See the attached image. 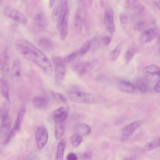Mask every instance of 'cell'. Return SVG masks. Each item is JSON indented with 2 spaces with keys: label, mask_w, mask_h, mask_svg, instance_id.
I'll list each match as a JSON object with an SVG mask.
<instances>
[{
  "label": "cell",
  "mask_w": 160,
  "mask_h": 160,
  "mask_svg": "<svg viewBox=\"0 0 160 160\" xmlns=\"http://www.w3.org/2000/svg\"><path fill=\"white\" fill-rule=\"evenodd\" d=\"M15 46L18 51L27 60L35 63L47 75L53 72L51 62L41 51L31 42L23 39L16 40Z\"/></svg>",
  "instance_id": "1"
},
{
  "label": "cell",
  "mask_w": 160,
  "mask_h": 160,
  "mask_svg": "<svg viewBox=\"0 0 160 160\" xmlns=\"http://www.w3.org/2000/svg\"><path fill=\"white\" fill-rule=\"evenodd\" d=\"M60 2L61 6V12L57 23L61 38L64 40L66 38L68 33L70 9L68 1H61Z\"/></svg>",
  "instance_id": "2"
},
{
  "label": "cell",
  "mask_w": 160,
  "mask_h": 160,
  "mask_svg": "<svg viewBox=\"0 0 160 160\" xmlns=\"http://www.w3.org/2000/svg\"><path fill=\"white\" fill-rule=\"evenodd\" d=\"M67 94L72 101L78 104L91 103L95 100L94 95L81 91L71 89L68 90Z\"/></svg>",
  "instance_id": "3"
},
{
  "label": "cell",
  "mask_w": 160,
  "mask_h": 160,
  "mask_svg": "<svg viewBox=\"0 0 160 160\" xmlns=\"http://www.w3.org/2000/svg\"><path fill=\"white\" fill-rule=\"evenodd\" d=\"M53 62L54 66L55 83L56 85H59L62 83L65 76V63L64 58L60 56L54 58Z\"/></svg>",
  "instance_id": "4"
},
{
  "label": "cell",
  "mask_w": 160,
  "mask_h": 160,
  "mask_svg": "<svg viewBox=\"0 0 160 160\" xmlns=\"http://www.w3.org/2000/svg\"><path fill=\"white\" fill-rule=\"evenodd\" d=\"M143 75L148 82L155 83L160 78V68L154 65L147 66L144 68Z\"/></svg>",
  "instance_id": "5"
},
{
  "label": "cell",
  "mask_w": 160,
  "mask_h": 160,
  "mask_svg": "<svg viewBox=\"0 0 160 160\" xmlns=\"http://www.w3.org/2000/svg\"><path fill=\"white\" fill-rule=\"evenodd\" d=\"M4 13L9 18L20 24L25 25L27 23V19L26 17L19 10L7 7L4 10Z\"/></svg>",
  "instance_id": "6"
},
{
  "label": "cell",
  "mask_w": 160,
  "mask_h": 160,
  "mask_svg": "<svg viewBox=\"0 0 160 160\" xmlns=\"http://www.w3.org/2000/svg\"><path fill=\"white\" fill-rule=\"evenodd\" d=\"M49 137L48 130L43 126H40L37 129L36 134V139L37 147L39 150H41L46 144Z\"/></svg>",
  "instance_id": "7"
},
{
  "label": "cell",
  "mask_w": 160,
  "mask_h": 160,
  "mask_svg": "<svg viewBox=\"0 0 160 160\" xmlns=\"http://www.w3.org/2000/svg\"><path fill=\"white\" fill-rule=\"evenodd\" d=\"M104 23L106 28L109 33H112L115 32L116 28L114 22L113 11L111 7L109 6L105 8Z\"/></svg>",
  "instance_id": "8"
},
{
  "label": "cell",
  "mask_w": 160,
  "mask_h": 160,
  "mask_svg": "<svg viewBox=\"0 0 160 160\" xmlns=\"http://www.w3.org/2000/svg\"><path fill=\"white\" fill-rule=\"evenodd\" d=\"M9 47L6 45L2 51L0 61L1 74L4 76H6L9 71Z\"/></svg>",
  "instance_id": "9"
},
{
  "label": "cell",
  "mask_w": 160,
  "mask_h": 160,
  "mask_svg": "<svg viewBox=\"0 0 160 160\" xmlns=\"http://www.w3.org/2000/svg\"><path fill=\"white\" fill-rule=\"evenodd\" d=\"M26 109L23 107L20 108L18 114L14 127L11 129L8 135L9 137L12 139L16 134L19 131L23 119L24 117Z\"/></svg>",
  "instance_id": "10"
},
{
  "label": "cell",
  "mask_w": 160,
  "mask_h": 160,
  "mask_svg": "<svg viewBox=\"0 0 160 160\" xmlns=\"http://www.w3.org/2000/svg\"><path fill=\"white\" fill-rule=\"evenodd\" d=\"M142 123L141 120L134 122L126 126L123 130L120 140L122 142L127 141Z\"/></svg>",
  "instance_id": "11"
},
{
  "label": "cell",
  "mask_w": 160,
  "mask_h": 160,
  "mask_svg": "<svg viewBox=\"0 0 160 160\" xmlns=\"http://www.w3.org/2000/svg\"><path fill=\"white\" fill-rule=\"evenodd\" d=\"M21 63L18 59L15 60L11 68L10 75L11 78L15 82L19 81L21 77Z\"/></svg>",
  "instance_id": "12"
},
{
  "label": "cell",
  "mask_w": 160,
  "mask_h": 160,
  "mask_svg": "<svg viewBox=\"0 0 160 160\" xmlns=\"http://www.w3.org/2000/svg\"><path fill=\"white\" fill-rule=\"evenodd\" d=\"M55 124V136L57 140H60L65 131V123L66 121L58 118H54Z\"/></svg>",
  "instance_id": "13"
},
{
  "label": "cell",
  "mask_w": 160,
  "mask_h": 160,
  "mask_svg": "<svg viewBox=\"0 0 160 160\" xmlns=\"http://www.w3.org/2000/svg\"><path fill=\"white\" fill-rule=\"evenodd\" d=\"M158 33V31L155 28L147 29L141 34L140 38V41L142 43L150 42L156 37Z\"/></svg>",
  "instance_id": "14"
},
{
  "label": "cell",
  "mask_w": 160,
  "mask_h": 160,
  "mask_svg": "<svg viewBox=\"0 0 160 160\" xmlns=\"http://www.w3.org/2000/svg\"><path fill=\"white\" fill-rule=\"evenodd\" d=\"M93 62H88L77 63L74 66V69L80 75H84L94 67Z\"/></svg>",
  "instance_id": "15"
},
{
  "label": "cell",
  "mask_w": 160,
  "mask_h": 160,
  "mask_svg": "<svg viewBox=\"0 0 160 160\" xmlns=\"http://www.w3.org/2000/svg\"><path fill=\"white\" fill-rule=\"evenodd\" d=\"M1 137H6L10 130L12 119L9 116L1 120Z\"/></svg>",
  "instance_id": "16"
},
{
  "label": "cell",
  "mask_w": 160,
  "mask_h": 160,
  "mask_svg": "<svg viewBox=\"0 0 160 160\" xmlns=\"http://www.w3.org/2000/svg\"><path fill=\"white\" fill-rule=\"evenodd\" d=\"M33 104L35 108L42 110L47 108L48 102L47 100L44 97L37 96L33 98Z\"/></svg>",
  "instance_id": "17"
},
{
  "label": "cell",
  "mask_w": 160,
  "mask_h": 160,
  "mask_svg": "<svg viewBox=\"0 0 160 160\" xmlns=\"http://www.w3.org/2000/svg\"><path fill=\"white\" fill-rule=\"evenodd\" d=\"M82 12L81 9L77 10L74 17V27L76 31L78 33L82 31L83 27L84 19Z\"/></svg>",
  "instance_id": "18"
},
{
  "label": "cell",
  "mask_w": 160,
  "mask_h": 160,
  "mask_svg": "<svg viewBox=\"0 0 160 160\" xmlns=\"http://www.w3.org/2000/svg\"><path fill=\"white\" fill-rule=\"evenodd\" d=\"M118 87L120 89L124 92L129 93L134 92L135 88L134 85L130 82L126 80H121L119 82Z\"/></svg>",
  "instance_id": "19"
},
{
  "label": "cell",
  "mask_w": 160,
  "mask_h": 160,
  "mask_svg": "<svg viewBox=\"0 0 160 160\" xmlns=\"http://www.w3.org/2000/svg\"><path fill=\"white\" fill-rule=\"evenodd\" d=\"M66 143L65 138L62 139L59 142L57 148L55 160H63Z\"/></svg>",
  "instance_id": "20"
},
{
  "label": "cell",
  "mask_w": 160,
  "mask_h": 160,
  "mask_svg": "<svg viewBox=\"0 0 160 160\" xmlns=\"http://www.w3.org/2000/svg\"><path fill=\"white\" fill-rule=\"evenodd\" d=\"M1 94L8 101L10 100L9 88V84L6 80L1 78L0 82Z\"/></svg>",
  "instance_id": "21"
},
{
  "label": "cell",
  "mask_w": 160,
  "mask_h": 160,
  "mask_svg": "<svg viewBox=\"0 0 160 160\" xmlns=\"http://www.w3.org/2000/svg\"><path fill=\"white\" fill-rule=\"evenodd\" d=\"M137 88L143 93H145L149 89L148 82L144 78L140 77L137 78L135 82Z\"/></svg>",
  "instance_id": "22"
},
{
  "label": "cell",
  "mask_w": 160,
  "mask_h": 160,
  "mask_svg": "<svg viewBox=\"0 0 160 160\" xmlns=\"http://www.w3.org/2000/svg\"><path fill=\"white\" fill-rule=\"evenodd\" d=\"M38 43L40 46L44 50L50 51L54 47V44L52 41L47 38H40Z\"/></svg>",
  "instance_id": "23"
},
{
  "label": "cell",
  "mask_w": 160,
  "mask_h": 160,
  "mask_svg": "<svg viewBox=\"0 0 160 160\" xmlns=\"http://www.w3.org/2000/svg\"><path fill=\"white\" fill-rule=\"evenodd\" d=\"M34 22L36 27L40 30L44 29L46 25L45 17L41 13H38L35 16Z\"/></svg>",
  "instance_id": "24"
},
{
  "label": "cell",
  "mask_w": 160,
  "mask_h": 160,
  "mask_svg": "<svg viewBox=\"0 0 160 160\" xmlns=\"http://www.w3.org/2000/svg\"><path fill=\"white\" fill-rule=\"evenodd\" d=\"M76 130L79 134L85 136L89 135L91 132V129L89 126L83 123H79L76 126Z\"/></svg>",
  "instance_id": "25"
},
{
  "label": "cell",
  "mask_w": 160,
  "mask_h": 160,
  "mask_svg": "<svg viewBox=\"0 0 160 160\" xmlns=\"http://www.w3.org/2000/svg\"><path fill=\"white\" fill-rule=\"evenodd\" d=\"M122 43H120L113 50L109 53V56L110 60L113 61H116L120 54L122 48Z\"/></svg>",
  "instance_id": "26"
},
{
  "label": "cell",
  "mask_w": 160,
  "mask_h": 160,
  "mask_svg": "<svg viewBox=\"0 0 160 160\" xmlns=\"http://www.w3.org/2000/svg\"><path fill=\"white\" fill-rule=\"evenodd\" d=\"M91 42V49L93 50H97L105 47L103 37L96 38Z\"/></svg>",
  "instance_id": "27"
},
{
  "label": "cell",
  "mask_w": 160,
  "mask_h": 160,
  "mask_svg": "<svg viewBox=\"0 0 160 160\" xmlns=\"http://www.w3.org/2000/svg\"><path fill=\"white\" fill-rule=\"evenodd\" d=\"M120 19L122 24L127 25L133 21L134 16L132 14L129 13L123 12L120 15Z\"/></svg>",
  "instance_id": "28"
},
{
  "label": "cell",
  "mask_w": 160,
  "mask_h": 160,
  "mask_svg": "<svg viewBox=\"0 0 160 160\" xmlns=\"http://www.w3.org/2000/svg\"><path fill=\"white\" fill-rule=\"evenodd\" d=\"M148 26L147 22L144 20H141L137 22L135 24L134 28L137 31L144 32Z\"/></svg>",
  "instance_id": "29"
},
{
  "label": "cell",
  "mask_w": 160,
  "mask_h": 160,
  "mask_svg": "<svg viewBox=\"0 0 160 160\" xmlns=\"http://www.w3.org/2000/svg\"><path fill=\"white\" fill-rule=\"evenodd\" d=\"M71 141L72 145L76 147L81 144L83 141V139L81 134L77 133L71 136Z\"/></svg>",
  "instance_id": "30"
},
{
  "label": "cell",
  "mask_w": 160,
  "mask_h": 160,
  "mask_svg": "<svg viewBox=\"0 0 160 160\" xmlns=\"http://www.w3.org/2000/svg\"><path fill=\"white\" fill-rule=\"evenodd\" d=\"M61 12V6L60 2L53 9L52 14V18L54 22H57Z\"/></svg>",
  "instance_id": "31"
},
{
  "label": "cell",
  "mask_w": 160,
  "mask_h": 160,
  "mask_svg": "<svg viewBox=\"0 0 160 160\" xmlns=\"http://www.w3.org/2000/svg\"><path fill=\"white\" fill-rule=\"evenodd\" d=\"M159 147L158 139L147 143L144 148V150L147 151Z\"/></svg>",
  "instance_id": "32"
},
{
  "label": "cell",
  "mask_w": 160,
  "mask_h": 160,
  "mask_svg": "<svg viewBox=\"0 0 160 160\" xmlns=\"http://www.w3.org/2000/svg\"><path fill=\"white\" fill-rule=\"evenodd\" d=\"M51 94L54 99L58 102L65 103L67 101V99L66 97L61 94L52 91L51 93Z\"/></svg>",
  "instance_id": "33"
},
{
  "label": "cell",
  "mask_w": 160,
  "mask_h": 160,
  "mask_svg": "<svg viewBox=\"0 0 160 160\" xmlns=\"http://www.w3.org/2000/svg\"><path fill=\"white\" fill-rule=\"evenodd\" d=\"M135 54V50L132 49L128 50L126 53L125 56V60L126 63H129L133 59Z\"/></svg>",
  "instance_id": "34"
},
{
  "label": "cell",
  "mask_w": 160,
  "mask_h": 160,
  "mask_svg": "<svg viewBox=\"0 0 160 160\" xmlns=\"http://www.w3.org/2000/svg\"><path fill=\"white\" fill-rule=\"evenodd\" d=\"M91 41L89 40L86 41L80 49V53L82 55L85 54L91 49Z\"/></svg>",
  "instance_id": "35"
},
{
  "label": "cell",
  "mask_w": 160,
  "mask_h": 160,
  "mask_svg": "<svg viewBox=\"0 0 160 160\" xmlns=\"http://www.w3.org/2000/svg\"><path fill=\"white\" fill-rule=\"evenodd\" d=\"M9 105L8 103H5L1 110V118L2 119L9 116Z\"/></svg>",
  "instance_id": "36"
},
{
  "label": "cell",
  "mask_w": 160,
  "mask_h": 160,
  "mask_svg": "<svg viewBox=\"0 0 160 160\" xmlns=\"http://www.w3.org/2000/svg\"><path fill=\"white\" fill-rule=\"evenodd\" d=\"M145 9V7L142 5L137 4L134 6L132 9L136 14H140L143 12Z\"/></svg>",
  "instance_id": "37"
},
{
  "label": "cell",
  "mask_w": 160,
  "mask_h": 160,
  "mask_svg": "<svg viewBox=\"0 0 160 160\" xmlns=\"http://www.w3.org/2000/svg\"><path fill=\"white\" fill-rule=\"evenodd\" d=\"M78 54V52H73L64 58L65 63H70L73 61L76 58Z\"/></svg>",
  "instance_id": "38"
},
{
  "label": "cell",
  "mask_w": 160,
  "mask_h": 160,
  "mask_svg": "<svg viewBox=\"0 0 160 160\" xmlns=\"http://www.w3.org/2000/svg\"><path fill=\"white\" fill-rule=\"evenodd\" d=\"M66 159L67 160H78V157L75 154L71 153L67 155Z\"/></svg>",
  "instance_id": "39"
},
{
  "label": "cell",
  "mask_w": 160,
  "mask_h": 160,
  "mask_svg": "<svg viewBox=\"0 0 160 160\" xmlns=\"http://www.w3.org/2000/svg\"><path fill=\"white\" fill-rule=\"evenodd\" d=\"M137 4V1H127V7L131 9L135 5Z\"/></svg>",
  "instance_id": "40"
},
{
  "label": "cell",
  "mask_w": 160,
  "mask_h": 160,
  "mask_svg": "<svg viewBox=\"0 0 160 160\" xmlns=\"http://www.w3.org/2000/svg\"><path fill=\"white\" fill-rule=\"evenodd\" d=\"M105 47L108 46L110 45L111 42V39L108 37H103Z\"/></svg>",
  "instance_id": "41"
},
{
  "label": "cell",
  "mask_w": 160,
  "mask_h": 160,
  "mask_svg": "<svg viewBox=\"0 0 160 160\" xmlns=\"http://www.w3.org/2000/svg\"><path fill=\"white\" fill-rule=\"evenodd\" d=\"M154 89L156 92L160 93V80L155 85Z\"/></svg>",
  "instance_id": "42"
},
{
  "label": "cell",
  "mask_w": 160,
  "mask_h": 160,
  "mask_svg": "<svg viewBox=\"0 0 160 160\" xmlns=\"http://www.w3.org/2000/svg\"><path fill=\"white\" fill-rule=\"evenodd\" d=\"M92 154L89 151L85 152L84 154V157L86 158L89 159L92 156Z\"/></svg>",
  "instance_id": "43"
},
{
  "label": "cell",
  "mask_w": 160,
  "mask_h": 160,
  "mask_svg": "<svg viewBox=\"0 0 160 160\" xmlns=\"http://www.w3.org/2000/svg\"><path fill=\"white\" fill-rule=\"evenodd\" d=\"M55 1H49V7L50 8H51L53 7L55 3Z\"/></svg>",
  "instance_id": "44"
},
{
  "label": "cell",
  "mask_w": 160,
  "mask_h": 160,
  "mask_svg": "<svg viewBox=\"0 0 160 160\" xmlns=\"http://www.w3.org/2000/svg\"><path fill=\"white\" fill-rule=\"evenodd\" d=\"M158 51L160 53V35L158 36Z\"/></svg>",
  "instance_id": "45"
},
{
  "label": "cell",
  "mask_w": 160,
  "mask_h": 160,
  "mask_svg": "<svg viewBox=\"0 0 160 160\" xmlns=\"http://www.w3.org/2000/svg\"><path fill=\"white\" fill-rule=\"evenodd\" d=\"M36 157H30V158H29L25 160H36V158H35Z\"/></svg>",
  "instance_id": "46"
},
{
  "label": "cell",
  "mask_w": 160,
  "mask_h": 160,
  "mask_svg": "<svg viewBox=\"0 0 160 160\" xmlns=\"http://www.w3.org/2000/svg\"><path fill=\"white\" fill-rule=\"evenodd\" d=\"M159 147H160V138L158 139Z\"/></svg>",
  "instance_id": "47"
},
{
  "label": "cell",
  "mask_w": 160,
  "mask_h": 160,
  "mask_svg": "<svg viewBox=\"0 0 160 160\" xmlns=\"http://www.w3.org/2000/svg\"><path fill=\"white\" fill-rule=\"evenodd\" d=\"M125 160H131L130 159H126Z\"/></svg>",
  "instance_id": "48"
},
{
  "label": "cell",
  "mask_w": 160,
  "mask_h": 160,
  "mask_svg": "<svg viewBox=\"0 0 160 160\" xmlns=\"http://www.w3.org/2000/svg\"><path fill=\"white\" fill-rule=\"evenodd\" d=\"M159 4H160V1L159 2Z\"/></svg>",
  "instance_id": "49"
}]
</instances>
